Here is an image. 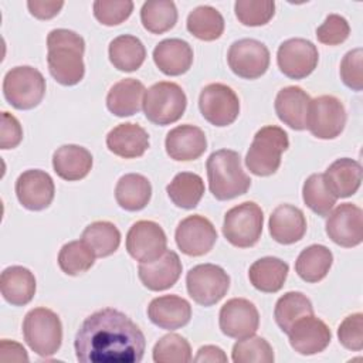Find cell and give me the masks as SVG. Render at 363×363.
<instances>
[{"mask_svg":"<svg viewBox=\"0 0 363 363\" xmlns=\"http://www.w3.org/2000/svg\"><path fill=\"white\" fill-rule=\"evenodd\" d=\"M74 347L81 363H139L145 354L146 339L123 312L105 308L82 322Z\"/></svg>","mask_w":363,"mask_h":363,"instance_id":"obj_1","label":"cell"},{"mask_svg":"<svg viewBox=\"0 0 363 363\" xmlns=\"http://www.w3.org/2000/svg\"><path fill=\"white\" fill-rule=\"evenodd\" d=\"M84 38L68 28L51 30L47 35V64L51 77L61 85H77L85 75Z\"/></svg>","mask_w":363,"mask_h":363,"instance_id":"obj_2","label":"cell"},{"mask_svg":"<svg viewBox=\"0 0 363 363\" xmlns=\"http://www.w3.org/2000/svg\"><path fill=\"white\" fill-rule=\"evenodd\" d=\"M206 169L210 193L220 201L242 196L251 186V179L242 169L241 156L235 150L213 152L206 162Z\"/></svg>","mask_w":363,"mask_h":363,"instance_id":"obj_3","label":"cell"},{"mask_svg":"<svg viewBox=\"0 0 363 363\" xmlns=\"http://www.w3.org/2000/svg\"><path fill=\"white\" fill-rule=\"evenodd\" d=\"M289 147L288 133L275 125L257 130L245 156L247 169L255 176H271L281 166V156Z\"/></svg>","mask_w":363,"mask_h":363,"instance_id":"obj_4","label":"cell"},{"mask_svg":"<svg viewBox=\"0 0 363 363\" xmlns=\"http://www.w3.org/2000/svg\"><path fill=\"white\" fill-rule=\"evenodd\" d=\"M23 336L30 349L41 357L55 354L62 343L60 316L48 308L28 311L23 320Z\"/></svg>","mask_w":363,"mask_h":363,"instance_id":"obj_5","label":"cell"},{"mask_svg":"<svg viewBox=\"0 0 363 363\" xmlns=\"http://www.w3.org/2000/svg\"><path fill=\"white\" fill-rule=\"evenodd\" d=\"M187 106V96L176 82L160 81L145 91L143 113L155 125L166 126L177 122Z\"/></svg>","mask_w":363,"mask_h":363,"instance_id":"obj_6","label":"cell"},{"mask_svg":"<svg viewBox=\"0 0 363 363\" xmlns=\"http://www.w3.org/2000/svg\"><path fill=\"white\" fill-rule=\"evenodd\" d=\"M3 95L6 101L16 109H33L40 105L45 95V79L34 67H14L4 75Z\"/></svg>","mask_w":363,"mask_h":363,"instance_id":"obj_7","label":"cell"},{"mask_svg":"<svg viewBox=\"0 0 363 363\" xmlns=\"http://www.w3.org/2000/svg\"><path fill=\"white\" fill-rule=\"evenodd\" d=\"M262 227L264 213L261 207L254 201H244L225 213L223 234L231 245L250 248L259 241Z\"/></svg>","mask_w":363,"mask_h":363,"instance_id":"obj_8","label":"cell"},{"mask_svg":"<svg viewBox=\"0 0 363 363\" xmlns=\"http://www.w3.org/2000/svg\"><path fill=\"white\" fill-rule=\"evenodd\" d=\"M186 286L196 303L211 306L225 296L230 288V277L216 264H199L189 269Z\"/></svg>","mask_w":363,"mask_h":363,"instance_id":"obj_9","label":"cell"},{"mask_svg":"<svg viewBox=\"0 0 363 363\" xmlns=\"http://www.w3.org/2000/svg\"><path fill=\"white\" fill-rule=\"evenodd\" d=\"M346 109L342 101L333 95H320L311 99L306 129L318 139L337 138L346 125Z\"/></svg>","mask_w":363,"mask_h":363,"instance_id":"obj_10","label":"cell"},{"mask_svg":"<svg viewBox=\"0 0 363 363\" xmlns=\"http://www.w3.org/2000/svg\"><path fill=\"white\" fill-rule=\"evenodd\" d=\"M199 108L208 123L223 128L231 125L238 118L240 99L228 85L213 82L201 89Z\"/></svg>","mask_w":363,"mask_h":363,"instance_id":"obj_11","label":"cell"},{"mask_svg":"<svg viewBox=\"0 0 363 363\" xmlns=\"http://www.w3.org/2000/svg\"><path fill=\"white\" fill-rule=\"evenodd\" d=\"M227 62L237 77L257 79L264 75L269 67V50L258 40L241 38L230 45Z\"/></svg>","mask_w":363,"mask_h":363,"instance_id":"obj_12","label":"cell"},{"mask_svg":"<svg viewBox=\"0 0 363 363\" xmlns=\"http://www.w3.org/2000/svg\"><path fill=\"white\" fill-rule=\"evenodd\" d=\"M319 61L316 45L306 38L285 40L277 51L279 71L291 79H302L311 75Z\"/></svg>","mask_w":363,"mask_h":363,"instance_id":"obj_13","label":"cell"},{"mask_svg":"<svg viewBox=\"0 0 363 363\" xmlns=\"http://www.w3.org/2000/svg\"><path fill=\"white\" fill-rule=\"evenodd\" d=\"M126 251L139 262L157 259L167 250V238L163 228L152 220H139L126 234Z\"/></svg>","mask_w":363,"mask_h":363,"instance_id":"obj_14","label":"cell"},{"mask_svg":"<svg viewBox=\"0 0 363 363\" xmlns=\"http://www.w3.org/2000/svg\"><path fill=\"white\" fill-rule=\"evenodd\" d=\"M174 240L179 250L189 257H201L211 251L217 241L213 223L200 214L183 218L176 228Z\"/></svg>","mask_w":363,"mask_h":363,"instance_id":"obj_15","label":"cell"},{"mask_svg":"<svg viewBox=\"0 0 363 363\" xmlns=\"http://www.w3.org/2000/svg\"><path fill=\"white\" fill-rule=\"evenodd\" d=\"M326 234L337 245L352 248L363 241V211L352 203L339 204L328 214Z\"/></svg>","mask_w":363,"mask_h":363,"instance_id":"obj_16","label":"cell"},{"mask_svg":"<svg viewBox=\"0 0 363 363\" xmlns=\"http://www.w3.org/2000/svg\"><path fill=\"white\" fill-rule=\"evenodd\" d=\"M218 325L225 336L242 339L257 332L259 326V313L251 301L245 298H233L221 306Z\"/></svg>","mask_w":363,"mask_h":363,"instance_id":"obj_17","label":"cell"},{"mask_svg":"<svg viewBox=\"0 0 363 363\" xmlns=\"http://www.w3.org/2000/svg\"><path fill=\"white\" fill-rule=\"evenodd\" d=\"M14 189L20 204L31 211L47 208L52 203L55 194L52 177L40 169L23 172L17 177Z\"/></svg>","mask_w":363,"mask_h":363,"instance_id":"obj_18","label":"cell"},{"mask_svg":"<svg viewBox=\"0 0 363 363\" xmlns=\"http://www.w3.org/2000/svg\"><path fill=\"white\" fill-rule=\"evenodd\" d=\"M286 335L291 347L303 356L323 352L332 339L329 326L315 315H308L296 320Z\"/></svg>","mask_w":363,"mask_h":363,"instance_id":"obj_19","label":"cell"},{"mask_svg":"<svg viewBox=\"0 0 363 363\" xmlns=\"http://www.w3.org/2000/svg\"><path fill=\"white\" fill-rule=\"evenodd\" d=\"M182 261L179 255L166 250L162 257L150 262H140L138 268V275L143 286L150 291L159 292L172 288L182 275Z\"/></svg>","mask_w":363,"mask_h":363,"instance_id":"obj_20","label":"cell"},{"mask_svg":"<svg viewBox=\"0 0 363 363\" xmlns=\"http://www.w3.org/2000/svg\"><path fill=\"white\" fill-rule=\"evenodd\" d=\"M166 153L177 162L199 159L207 149L204 132L194 125L186 123L170 129L164 139Z\"/></svg>","mask_w":363,"mask_h":363,"instance_id":"obj_21","label":"cell"},{"mask_svg":"<svg viewBox=\"0 0 363 363\" xmlns=\"http://www.w3.org/2000/svg\"><path fill=\"white\" fill-rule=\"evenodd\" d=\"M147 318L160 329L176 330L190 322L191 306L189 301L177 295L157 296L147 306Z\"/></svg>","mask_w":363,"mask_h":363,"instance_id":"obj_22","label":"cell"},{"mask_svg":"<svg viewBox=\"0 0 363 363\" xmlns=\"http://www.w3.org/2000/svg\"><path fill=\"white\" fill-rule=\"evenodd\" d=\"M311 96L301 86H285L275 98V112L281 122L294 130L306 129Z\"/></svg>","mask_w":363,"mask_h":363,"instance_id":"obj_23","label":"cell"},{"mask_svg":"<svg viewBox=\"0 0 363 363\" xmlns=\"http://www.w3.org/2000/svg\"><path fill=\"white\" fill-rule=\"evenodd\" d=\"M106 147L123 159L140 157L149 147V135L138 123H119L106 135Z\"/></svg>","mask_w":363,"mask_h":363,"instance_id":"obj_24","label":"cell"},{"mask_svg":"<svg viewBox=\"0 0 363 363\" xmlns=\"http://www.w3.org/2000/svg\"><path fill=\"white\" fill-rule=\"evenodd\" d=\"M271 237L284 245L298 242L306 233V218L301 208L291 204H281L269 216Z\"/></svg>","mask_w":363,"mask_h":363,"instance_id":"obj_25","label":"cell"},{"mask_svg":"<svg viewBox=\"0 0 363 363\" xmlns=\"http://www.w3.org/2000/svg\"><path fill=\"white\" fill-rule=\"evenodd\" d=\"M193 48L182 38L162 40L153 50L156 67L169 77L186 74L193 64Z\"/></svg>","mask_w":363,"mask_h":363,"instance_id":"obj_26","label":"cell"},{"mask_svg":"<svg viewBox=\"0 0 363 363\" xmlns=\"http://www.w3.org/2000/svg\"><path fill=\"white\" fill-rule=\"evenodd\" d=\"M323 180L336 199L350 197L362 184V166L350 157L336 159L323 173Z\"/></svg>","mask_w":363,"mask_h":363,"instance_id":"obj_27","label":"cell"},{"mask_svg":"<svg viewBox=\"0 0 363 363\" xmlns=\"http://www.w3.org/2000/svg\"><path fill=\"white\" fill-rule=\"evenodd\" d=\"M35 277L21 265H11L3 269L0 277V291L6 302L13 306H24L35 295Z\"/></svg>","mask_w":363,"mask_h":363,"instance_id":"obj_28","label":"cell"},{"mask_svg":"<svg viewBox=\"0 0 363 363\" xmlns=\"http://www.w3.org/2000/svg\"><path fill=\"white\" fill-rule=\"evenodd\" d=\"M92 163L91 152L79 145H62L52 155L54 172L67 182H77L88 176Z\"/></svg>","mask_w":363,"mask_h":363,"instance_id":"obj_29","label":"cell"},{"mask_svg":"<svg viewBox=\"0 0 363 363\" xmlns=\"http://www.w3.org/2000/svg\"><path fill=\"white\" fill-rule=\"evenodd\" d=\"M145 85L135 78H125L113 84L106 95V108L119 118L138 113L143 104Z\"/></svg>","mask_w":363,"mask_h":363,"instance_id":"obj_30","label":"cell"},{"mask_svg":"<svg viewBox=\"0 0 363 363\" xmlns=\"http://www.w3.org/2000/svg\"><path fill=\"white\" fill-rule=\"evenodd\" d=\"M289 265L277 257H264L252 262L248 278L252 286L265 294L278 292L288 277Z\"/></svg>","mask_w":363,"mask_h":363,"instance_id":"obj_31","label":"cell"},{"mask_svg":"<svg viewBox=\"0 0 363 363\" xmlns=\"http://www.w3.org/2000/svg\"><path fill=\"white\" fill-rule=\"evenodd\" d=\"M152 197V184L143 174L126 173L115 186V200L126 211L143 210Z\"/></svg>","mask_w":363,"mask_h":363,"instance_id":"obj_32","label":"cell"},{"mask_svg":"<svg viewBox=\"0 0 363 363\" xmlns=\"http://www.w3.org/2000/svg\"><path fill=\"white\" fill-rule=\"evenodd\" d=\"M108 55L111 64L123 72H133L142 67L146 58V48L143 43L130 34L115 37L109 43Z\"/></svg>","mask_w":363,"mask_h":363,"instance_id":"obj_33","label":"cell"},{"mask_svg":"<svg viewBox=\"0 0 363 363\" xmlns=\"http://www.w3.org/2000/svg\"><path fill=\"white\" fill-rule=\"evenodd\" d=\"M333 264L332 251L322 244H312L301 251L295 261V271L301 279L309 284L322 281Z\"/></svg>","mask_w":363,"mask_h":363,"instance_id":"obj_34","label":"cell"},{"mask_svg":"<svg viewBox=\"0 0 363 363\" xmlns=\"http://www.w3.org/2000/svg\"><path fill=\"white\" fill-rule=\"evenodd\" d=\"M166 193L174 206L191 210L200 203L204 194V182L197 173L180 172L167 184Z\"/></svg>","mask_w":363,"mask_h":363,"instance_id":"obj_35","label":"cell"},{"mask_svg":"<svg viewBox=\"0 0 363 363\" xmlns=\"http://www.w3.org/2000/svg\"><path fill=\"white\" fill-rule=\"evenodd\" d=\"M308 315H313V306L311 299L302 292H286L275 303L274 318L284 333H288L296 320Z\"/></svg>","mask_w":363,"mask_h":363,"instance_id":"obj_36","label":"cell"},{"mask_svg":"<svg viewBox=\"0 0 363 363\" xmlns=\"http://www.w3.org/2000/svg\"><path fill=\"white\" fill-rule=\"evenodd\" d=\"M81 240L91 248L95 257L113 254L121 244V231L111 221H94L85 227Z\"/></svg>","mask_w":363,"mask_h":363,"instance_id":"obj_37","label":"cell"},{"mask_svg":"<svg viewBox=\"0 0 363 363\" xmlns=\"http://www.w3.org/2000/svg\"><path fill=\"white\" fill-rule=\"evenodd\" d=\"M191 35L203 41H214L224 31V18L221 13L211 6H199L189 13L186 21Z\"/></svg>","mask_w":363,"mask_h":363,"instance_id":"obj_38","label":"cell"},{"mask_svg":"<svg viewBox=\"0 0 363 363\" xmlns=\"http://www.w3.org/2000/svg\"><path fill=\"white\" fill-rule=\"evenodd\" d=\"M140 21L152 34H163L177 23V9L172 0H149L140 9Z\"/></svg>","mask_w":363,"mask_h":363,"instance_id":"obj_39","label":"cell"},{"mask_svg":"<svg viewBox=\"0 0 363 363\" xmlns=\"http://www.w3.org/2000/svg\"><path fill=\"white\" fill-rule=\"evenodd\" d=\"M94 262L95 254L82 240H75L64 244L58 252V265L61 271L71 277L86 272L88 269H91Z\"/></svg>","mask_w":363,"mask_h":363,"instance_id":"obj_40","label":"cell"},{"mask_svg":"<svg viewBox=\"0 0 363 363\" xmlns=\"http://www.w3.org/2000/svg\"><path fill=\"white\" fill-rule=\"evenodd\" d=\"M302 199L306 207L320 217H326L337 200L326 187L323 173H313L305 180L302 187Z\"/></svg>","mask_w":363,"mask_h":363,"instance_id":"obj_41","label":"cell"},{"mask_svg":"<svg viewBox=\"0 0 363 363\" xmlns=\"http://www.w3.org/2000/svg\"><path fill=\"white\" fill-rule=\"evenodd\" d=\"M235 363H272L275 360L272 346L261 336H247L238 339L231 352Z\"/></svg>","mask_w":363,"mask_h":363,"instance_id":"obj_42","label":"cell"},{"mask_svg":"<svg viewBox=\"0 0 363 363\" xmlns=\"http://www.w3.org/2000/svg\"><path fill=\"white\" fill-rule=\"evenodd\" d=\"M156 363H187L193 360L190 343L177 333L162 336L153 346Z\"/></svg>","mask_w":363,"mask_h":363,"instance_id":"obj_43","label":"cell"},{"mask_svg":"<svg viewBox=\"0 0 363 363\" xmlns=\"http://www.w3.org/2000/svg\"><path fill=\"white\" fill-rule=\"evenodd\" d=\"M235 17L248 27L265 26L275 14L272 0H237L234 4Z\"/></svg>","mask_w":363,"mask_h":363,"instance_id":"obj_44","label":"cell"},{"mask_svg":"<svg viewBox=\"0 0 363 363\" xmlns=\"http://www.w3.org/2000/svg\"><path fill=\"white\" fill-rule=\"evenodd\" d=\"M95 18L108 27L118 26L129 18L133 11V1L130 0H96L94 1Z\"/></svg>","mask_w":363,"mask_h":363,"instance_id":"obj_45","label":"cell"},{"mask_svg":"<svg viewBox=\"0 0 363 363\" xmlns=\"http://www.w3.org/2000/svg\"><path fill=\"white\" fill-rule=\"evenodd\" d=\"M340 79L342 82L359 92L363 88V50L354 48L345 54L340 62Z\"/></svg>","mask_w":363,"mask_h":363,"instance_id":"obj_46","label":"cell"},{"mask_svg":"<svg viewBox=\"0 0 363 363\" xmlns=\"http://www.w3.org/2000/svg\"><path fill=\"white\" fill-rule=\"evenodd\" d=\"M350 26L347 20L339 14H329L316 28V38L325 45H339L347 40Z\"/></svg>","mask_w":363,"mask_h":363,"instance_id":"obj_47","label":"cell"},{"mask_svg":"<svg viewBox=\"0 0 363 363\" xmlns=\"http://www.w3.org/2000/svg\"><path fill=\"white\" fill-rule=\"evenodd\" d=\"M337 339L345 349L360 352L363 349V313L346 316L337 328Z\"/></svg>","mask_w":363,"mask_h":363,"instance_id":"obj_48","label":"cell"},{"mask_svg":"<svg viewBox=\"0 0 363 363\" xmlns=\"http://www.w3.org/2000/svg\"><path fill=\"white\" fill-rule=\"evenodd\" d=\"M23 139V128L16 116L9 112L1 113V128H0V147L3 150L13 149L20 145Z\"/></svg>","mask_w":363,"mask_h":363,"instance_id":"obj_49","label":"cell"},{"mask_svg":"<svg viewBox=\"0 0 363 363\" xmlns=\"http://www.w3.org/2000/svg\"><path fill=\"white\" fill-rule=\"evenodd\" d=\"M64 6V1L55 0H30L27 1V7L31 16L38 20H50L55 17Z\"/></svg>","mask_w":363,"mask_h":363,"instance_id":"obj_50","label":"cell"},{"mask_svg":"<svg viewBox=\"0 0 363 363\" xmlns=\"http://www.w3.org/2000/svg\"><path fill=\"white\" fill-rule=\"evenodd\" d=\"M0 360L1 362H28V354L20 343L9 339H3L0 342Z\"/></svg>","mask_w":363,"mask_h":363,"instance_id":"obj_51","label":"cell"},{"mask_svg":"<svg viewBox=\"0 0 363 363\" xmlns=\"http://www.w3.org/2000/svg\"><path fill=\"white\" fill-rule=\"evenodd\" d=\"M193 360L194 362H210V363H225L228 359L221 347L214 346V345H206L197 350V354L194 356Z\"/></svg>","mask_w":363,"mask_h":363,"instance_id":"obj_52","label":"cell"}]
</instances>
